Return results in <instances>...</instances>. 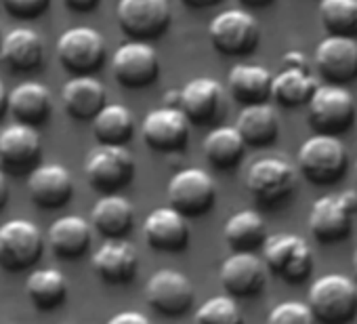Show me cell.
I'll list each match as a JSON object with an SVG mask.
<instances>
[{
    "mask_svg": "<svg viewBox=\"0 0 357 324\" xmlns=\"http://www.w3.org/2000/svg\"><path fill=\"white\" fill-rule=\"evenodd\" d=\"M349 154L340 137L315 133L303 141L296 156L298 173L313 186H332L347 171Z\"/></svg>",
    "mask_w": 357,
    "mask_h": 324,
    "instance_id": "6da1fadb",
    "label": "cell"
},
{
    "mask_svg": "<svg viewBox=\"0 0 357 324\" xmlns=\"http://www.w3.org/2000/svg\"><path fill=\"white\" fill-rule=\"evenodd\" d=\"M317 324H349L357 314V284L344 274L313 280L307 301Z\"/></svg>",
    "mask_w": 357,
    "mask_h": 324,
    "instance_id": "7a4b0ae2",
    "label": "cell"
},
{
    "mask_svg": "<svg viewBox=\"0 0 357 324\" xmlns=\"http://www.w3.org/2000/svg\"><path fill=\"white\" fill-rule=\"evenodd\" d=\"M137 165L124 145H97L84 160L89 186L101 196L120 194L135 179Z\"/></svg>",
    "mask_w": 357,
    "mask_h": 324,
    "instance_id": "3957f363",
    "label": "cell"
},
{
    "mask_svg": "<svg viewBox=\"0 0 357 324\" xmlns=\"http://www.w3.org/2000/svg\"><path fill=\"white\" fill-rule=\"evenodd\" d=\"M357 215V190L321 196L311 205L309 232L321 244H336L351 236L353 217Z\"/></svg>",
    "mask_w": 357,
    "mask_h": 324,
    "instance_id": "277c9868",
    "label": "cell"
},
{
    "mask_svg": "<svg viewBox=\"0 0 357 324\" xmlns=\"http://www.w3.org/2000/svg\"><path fill=\"white\" fill-rule=\"evenodd\" d=\"M357 105L353 95L338 84H317L307 101V120L321 135H342L355 122Z\"/></svg>",
    "mask_w": 357,
    "mask_h": 324,
    "instance_id": "5b68a950",
    "label": "cell"
},
{
    "mask_svg": "<svg viewBox=\"0 0 357 324\" xmlns=\"http://www.w3.org/2000/svg\"><path fill=\"white\" fill-rule=\"evenodd\" d=\"M61 68L72 76H93L97 74L107 57L105 38L89 26L70 28L63 32L55 47Z\"/></svg>",
    "mask_w": 357,
    "mask_h": 324,
    "instance_id": "8992f818",
    "label": "cell"
},
{
    "mask_svg": "<svg viewBox=\"0 0 357 324\" xmlns=\"http://www.w3.org/2000/svg\"><path fill=\"white\" fill-rule=\"evenodd\" d=\"M45 253L40 228L28 219H11L0 226V267L11 274L32 270Z\"/></svg>",
    "mask_w": 357,
    "mask_h": 324,
    "instance_id": "52a82bcc",
    "label": "cell"
},
{
    "mask_svg": "<svg viewBox=\"0 0 357 324\" xmlns=\"http://www.w3.org/2000/svg\"><path fill=\"white\" fill-rule=\"evenodd\" d=\"M170 209L185 219H198L213 211L217 202V184L204 169H183L172 175L166 188Z\"/></svg>",
    "mask_w": 357,
    "mask_h": 324,
    "instance_id": "ba28073f",
    "label": "cell"
},
{
    "mask_svg": "<svg viewBox=\"0 0 357 324\" xmlns=\"http://www.w3.org/2000/svg\"><path fill=\"white\" fill-rule=\"evenodd\" d=\"M208 38L217 53L225 57H246L257 51L261 28L252 13L244 9H229L211 22Z\"/></svg>",
    "mask_w": 357,
    "mask_h": 324,
    "instance_id": "9c48e42d",
    "label": "cell"
},
{
    "mask_svg": "<svg viewBox=\"0 0 357 324\" xmlns=\"http://www.w3.org/2000/svg\"><path fill=\"white\" fill-rule=\"evenodd\" d=\"M265 267L288 284L305 282L313 272V253L303 236L278 234L263 244Z\"/></svg>",
    "mask_w": 357,
    "mask_h": 324,
    "instance_id": "30bf717a",
    "label": "cell"
},
{
    "mask_svg": "<svg viewBox=\"0 0 357 324\" xmlns=\"http://www.w3.org/2000/svg\"><path fill=\"white\" fill-rule=\"evenodd\" d=\"M246 188L263 207L282 205L296 190V169L280 156L259 158L248 169Z\"/></svg>",
    "mask_w": 357,
    "mask_h": 324,
    "instance_id": "8fae6325",
    "label": "cell"
},
{
    "mask_svg": "<svg viewBox=\"0 0 357 324\" xmlns=\"http://www.w3.org/2000/svg\"><path fill=\"white\" fill-rule=\"evenodd\" d=\"M116 20L126 38L151 43L170 28V0H120L116 7Z\"/></svg>",
    "mask_w": 357,
    "mask_h": 324,
    "instance_id": "7c38bea8",
    "label": "cell"
},
{
    "mask_svg": "<svg viewBox=\"0 0 357 324\" xmlns=\"http://www.w3.org/2000/svg\"><path fill=\"white\" fill-rule=\"evenodd\" d=\"M141 137L158 154H178L190 145L192 124L178 108L162 105L147 112L141 124Z\"/></svg>",
    "mask_w": 357,
    "mask_h": 324,
    "instance_id": "4fadbf2b",
    "label": "cell"
},
{
    "mask_svg": "<svg viewBox=\"0 0 357 324\" xmlns=\"http://www.w3.org/2000/svg\"><path fill=\"white\" fill-rule=\"evenodd\" d=\"M112 74L116 82L130 91H141L158 82L160 55L149 43L128 40L112 57Z\"/></svg>",
    "mask_w": 357,
    "mask_h": 324,
    "instance_id": "5bb4252c",
    "label": "cell"
},
{
    "mask_svg": "<svg viewBox=\"0 0 357 324\" xmlns=\"http://www.w3.org/2000/svg\"><path fill=\"white\" fill-rule=\"evenodd\" d=\"M145 299L153 311L166 318H181L194 307L196 290L185 274L176 270H160L147 280Z\"/></svg>",
    "mask_w": 357,
    "mask_h": 324,
    "instance_id": "9a60e30c",
    "label": "cell"
},
{
    "mask_svg": "<svg viewBox=\"0 0 357 324\" xmlns=\"http://www.w3.org/2000/svg\"><path fill=\"white\" fill-rule=\"evenodd\" d=\"M43 158V137L38 128L9 124L0 131V171L11 175H30Z\"/></svg>",
    "mask_w": 357,
    "mask_h": 324,
    "instance_id": "2e32d148",
    "label": "cell"
},
{
    "mask_svg": "<svg viewBox=\"0 0 357 324\" xmlns=\"http://www.w3.org/2000/svg\"><path fill=\"white\" fill-rule=\"evenodd\" d=\"M221 286L231 299H255L267 286V267L257 253H231L219 270Z\"/></svg>",
    "mask_w": 357,
    "mask_h": 324,
    "instance_id": "e0dca14e",
    "label": "cell"
},
{
    "mask_svg": "<svg viewBox=\"0 0 357 324\" xmlns=\"http://www.w3.org/2000/svg\"><path fill=\"white\" fill-rule=\"evenodd\" d=\"M178 110L185 114L190 124L211 126L225 110V91L221 82L211 76H200L190 80L178 91Z\"/></svg>",
    "mask_w": 357,
    "mask_h": 324,
    "instance_id": "ac0fdd59",
    "label": "cell"
},
{
    "mask_svg": "<svg viewBox=\"0 0 357 324\" xmlns=\"http://www.w3.org/2000/svg\"><path fill=\"white\" fill-rule=\"evenodd\" d=\"M317 74L328 84L344 87L357 78V40L351 36L328 34L315 49Z\"/></svg>",
    "mask_w": 357,
    "mask_h": 324,
    "instance_id": "d6986e66",
    "label": "cell"
},
{
    "mask_svg": "<svg viewBox=\"0 0 357 324\" xmlns=\"http://www.w3.org/2000/svg\"><path fill=\"white\" fill-rule=\"evenodd\" d=\"M143 238L155 253H183L190 246L192 232L188 219L170 207L153 209L143 223Z\"/></svg>",
    "mask_w": 357,
    "mask_h": 324,
    "instance_id": "ffe728a7",
    "label": "cell"
},
{
    "mask_svg": "<svg viewBox=\"0 0 357 324\" xmlns=\"http://www.w3.org/2000/svg\"><path fill=\"white\" fill-rule=\"evenodd\" d=\"M30 200L45 211H59L74 198V179L63 165H38L28 175Z\"/></svg>",
    "mask_w": 357,
    "mask_h": 324,
    "instance_id": "44dd1931",
    "label": "cell"
},
{
    "mask_svg": "<svg viewBox=\"0 0 357 324\" xmlns=\"http://www.w3.org/2000/svg\"><path fill=\"white\" fill-rule=\"evenodd\" d=\"M93 272L109 286H126L139 274V255L126 240H103L93 253Z\"/></svg>",
    "mask_w": 357,
    "mask_h": 324,
    "instance_id": "7402d4cb",
    "label": "cell"
},
{
    "mask_svg": "<svg viewBox=\"0 0 357 324\" xmlns=\"http://www.w3.org/2000/svg\"><path fill=\"white\" fill-rule=\"evenodd\" d=\"M7 110L17 124L40 128L49 122L53 114L51 91L40 82H22L13 91H9Z\"/></svg>",
    "mask_w": 357,
    "mask_h": 324,
    "instance_id": "603a6c76",
    "label": "cell"
},
{
    "mask_svg": "<svg viewBox=\"0 0 357 324\" xmlns=\"http://www.w3.org/2000/svg\"><path fill=\"white\" fill-rule=\"evenodd\" d=\"M61 103L70 118L86 122L107 105V91L93 76H74L61 89Z\"/></svg>",
    "mask_w": 357,
    "mask_h": 324,
    "instance_id": "cb8c5ba5",
    "label": "cell"
},
{
    "mask_svg": "<svg viewBox=\"0 0 357 324\" xmlns=\"http://www.w3.org/2000/svg\"><path fill=\"white\" fill-rule=\"evenodd\" d=\"M47 242L51 251L66 261L82 259L93 244V228L86 219L68 215L51 223L47 232Z\"/></svg>",
    "mask_w": 357,
    "mask_h": 324,
    "instance_id": "d4e9b609",
    "label": "cell"
},
{
    "mask_svg": "<svg viewBox=\"0 0 357 324\" xmlns=\"http://www.w3.org/2000/svg\"><path fill=\"white\" fill-rule=\"evenodd\" d=\"M0 59L13 72H34L45 61V40L30 28H15L3 36Z\"/></svg>",
    "mask_w": 357,
    "mask_h": 324,
    "instance_id": "484cf974",
    "label": "cell"
},
{
    "mask_svg": "<svg viewBox=\"0 0 357 324\" xmlns=\"http://www.w3.org/2000/svg\"><path fill=\"white\" fill-rule=\"evenodd\" d=\"M89 223L103 240H124L135 226V209L120 194L103 196L93 207Z\"/></svg>",
    "mask_w": 357,
    "mask_h": 324,
    "instance_id": "4316f807",
    "label": "cell"
},
{
    "mask_svg": "<svg viewBox=\"0 0 357 324\" xmlns=\"http://www.w3.org/2000/svg\"><path fill=\"white\" fill-rule=\"evenodd\" d=\"M273 74L255 64H238L229 70L227 89L229 95L244 108L255 103H267L271 99Z\"/></svg>",
    "mask_w": 357,
    "mask_h": 324,
    "instance_id": "83f0119b",
    "label": "cell"
},
{
    "mask_svg": "<svg viewBox=\"0 0 357 324\" xmlns=\"http://www.w3.org/2000/svg\"><path fill=\"white\" fill-rule=\"evenodd\" d=\"M236 131L240 133L242 141L250 147H269L275 143L280 135V118L269 103H255V105H244Z\"/></svg>",
    "mask_w": 357,
    "mask_h": 324,
    "instance_id": "f1b7e54d",
    "label": "cell"
},
{
    "mask_svg": "<svg viewBox=\"0 0 357 324\" xmlns=\"http://www.w3.org/2000/svg\"><path fill=\"white\" fill-rule=\"evenodd\" d=\"M223 238L234 253H257L269 238L267 223L257 211L244 209L227 219L223 228Z\"/></svg>",
    "mask_w": 357,
    "mask_h": 324,
    "instance_id": "f546056e",
    "label": "cell"
},
{
    "mask_svg": "<svg viewBox=\"0 0 357 324\" xmlns=\"http://www.w3.org/2000/svg\"><path fill=\"white\" fill-rule=\"evenodd\" d=\"M317 89L313 76L303 66H282V72L273 76L271 99L282 108H301L307 105L313 91Z\"/></svg>",
    "mask_w": 357,
    "mask_h": 324,
    "instance_id": "4dcf8cb0",
    "label": "cell"
},
{
    "mask_svg": "<svg viewBox=\"0 0 357 324\" xmlns=\"http://www.w3.org/2000/svg\"><path fill=\"white\" fill-rule=\"evenodd\" d=\"M204 158L208 165L217 171H231L236 169L246 152V143L242 141L236 126H215L202 145Z\"/></svg>",
    "mask_w": 357,
    "mask_h": 324,
    "instance_id": "1f68e13d",
    "label": "cell"
},
{
    "mask_svg": "<svg viewBox=\"0 0 357 324\" xmlns=\"http://www.w3.org/2000/svg\"><path fill=\"white\" fill-rule=\"evenodd\" d=\"M26 293H28L30 303L38 311H53L66 303L70 286H68L66 276L59 270L45 267V270H34L28 276Z\"/></svg>",
    "mask_w": 357,
    "mask_h": 324,
    "instance_id": "d6a6232c",
    "label": "cell"
},
{
    "mask_svg": "<svg viewBox=\"0 0 357 324\" xmlns=\"http://www.w3.org/2000/svg\"><path fill=\"white\" fill-rule=\"evenodd\" d=\"M91 122L99 145H126L135 135V118L120 103H107Z\"/></svg>",
    "mask_w": 357,
    "mask_h": 324,
    "instance_id": "836d02e7",
    "label": "cell"
},
{
    "mask_svg": "<svg viewBox=\"0 0 357 324\" xmlns=\"http://www.w3.org/2000/svg\"><path fill=\"white\" fill-rule=\"evenodd\" d=\"M319 22L332 36H357V0H321Z\"/></svg>",
    "mask_w": 357,
    "mask_h": 324,
    "instance_id": "e575fe53",
    "label": "cell"
},
{
    "mask_svg": "<svg viewBox=\"0 0 357 324\" xmlns=\"http://www.w3.org/2000/svg\"><path fill=\"white\" fill-rule=\"evenodd\" d=\"M196 324H244L242 309L236 299L217 295L196 309Z\"/></svg>",
    "mask_w": 357,
    "mask_h": 324,
    "instance_id": "d590c367",
    "label": "cell"
},
{
    "mask_svg": "<svg viewBox=\"0 0 357 324\" xmlns=\"http://www.w3.org/2000/svg\"><path fill=\"white\" fill-rule=\"evenodd\" d=\"M267 324H317V320L313 318L307 303H303V301H284V303H278L269 311Z\"/></svg>",
    "mask_w": 357,
    "mask_h": 324,
    "instance_id": "8d00e7d4",
    "label": "cell"
},
{
    "mask_svg": "<svg viewBox=\"0 0 357 324\" xmlns=\"http://www.w3.org/2000/svg\"><path fill=\"white\" fill-rule=\"evenodd\" d=\"M3 7L15 20L32 22L49 11L51 0H3Z\"/></svg>",
    "mask_w": 357,
    "mask_h": 324,
    "instance_id": "74e56055",
    "label": "cell"
},
{
    "mask_svg": "<svg viewBox=\"0 0 357 324\" xmlns=\"http://www.w3.org/2000/svg\"><path fill=\"white\" fill-rule=\"evenodd\" d=\"M107 324H151L149 318L141 311H120L114 318L107 320Z\"/></svg>",
    "mask_w": 357,
    "mask_h": 324,
    "instance_id": "f35d334b",
    "label": "cell"
},
{
    "mask_svg": "<svg viewBox=\"0 0 357 324\" xmlns=\"http://www.w3.org/2000/svg\"><path fill=\"white\" fill-rule=\"evenodd\" d=\"M63 5L72 13H93L101 5V0H63Z\"/></svg>",
    "mask_w": 357,
    "mask_h": 324,
    "instance_id": "ab89813d",
    "label": "cell"
},
{
    "mask_svg": "<svg viewBox=\"0 0 357 324\" xmlns=\"http://www.w3.org/2000/svg\"><path fill=\"white\" fill-rule=\"evenodd\" d=\"M181 3L190 9H213V7L221 5L223 0H181Z\"/></svg>",
    "mask_w": 357,
    "mask_h": 324,
    "instance_id": "60d3db41",
    "label": "cell"
},
{
    "mask_svg": "<svg viewBox=\"0 0 357 324\" xmlns=\"http://www.w3.org/2000/svg\"><path fill=\"white\" fill-rule=\"evenodd\" d=\"M9 202V182L7 175L0 171V211H3Z\"/></svg>",
    "mask_w": 357,
    "mask_h": 324,
    "instance_id": "b9f144b4",
    "label": "cell"
},
{
    "mask_svg": "<svg viewBox=\"0 0 357 324\" xmlns=\"http://www.w3.org/2000/svg\"><path fill=\"white\" fill-rule=\"evenodd\" d=\"M7 101H9V91H7V87L3 84V80H0V120H3V118L9 114Z\"/></svg>",
    "mask_w": 357,
    "mask_h": 324,
    "instance_id": "7bdbcfd3",
    "label": "cell"
},
{
    "mask_svg": "<svg viewBox=\"0 0 357 324\" xmlns=\"http://www.w3.org/2000/svg\"><path fill=\"white\" fill-rule=\"evenodd\" d=\"M273 3V0H240L244 9H265Z\"/></svg>",
    "mask_w": 357,
    "mask_h": 324,
    "instance_id": "ee69618b",
    "label": "cell"
},
{
    "mask_svg": "<svg viewBox=\"0 0 357 324\" xmlns=\"http://www.w3.org/2000/svg\"><path fill=\"white\" fill-rule=\"evenodd\" d=\"M353 274H355V280H357V251L353 255Z\"/></svg>",
    "mask_w": 357,
    "mask_h": 324,
    "instance_id": "f6af8a7d",
    "label": "cell"
},
{
    "mask_svg": "<svg viewBox=\"0 0 357 324\" xmlns=\"http://www.w3.org/2000/svg\"><path fill=\"white\" fill-rule=\"evenodd\" d=\"M355 179H357V160H355Z\"/></svg>",
    "mask_w": 357,
    "mask_h": 324,
    "instance_id": "bcb514c9",
    "label": "cell"
},
{
    "mask_svg": "<svg viewBox=\"0 0 357 324\" xmlns=\"http://www.w3.org/2000/svg\"><path fill=\"white\" fill-rule=\"evenodd\" d=\"M0 43H3V28H0Z\"/></svg>",
    "mask_w": 357,
    "mask_h": 324,
    "instance_id": "7dc6e473",
    "label": "cell"
},
{
    "mask_svg": "<svg viewBox=\"0 0 357 324\" xmlns=\"http://www.w3.org/2000/svg\"><path fill=\"white\" fill-rule=\"evenodd\" d=\"M355 320H357V314H355Z\"/></svg>",
    "mask_w": 357,
    "mask_h": 324,
    "instance_id": "c3c4849f",
    "label": "cell"
},
{
    "mask_svg": "<svg viewBox=\"0 0 357 324\" xmlns=\"http://www.w3.org/2000/svg\"><path fill=\"white\" fill-rule=\"evenodd\" d=\"M355 118H357V114H355Z\"/></svg>",
    "mask_w": 357,
    "mask_h": 324,
    "instance_id": "681fc988",
    "label": "cell"
}]
</instances>
